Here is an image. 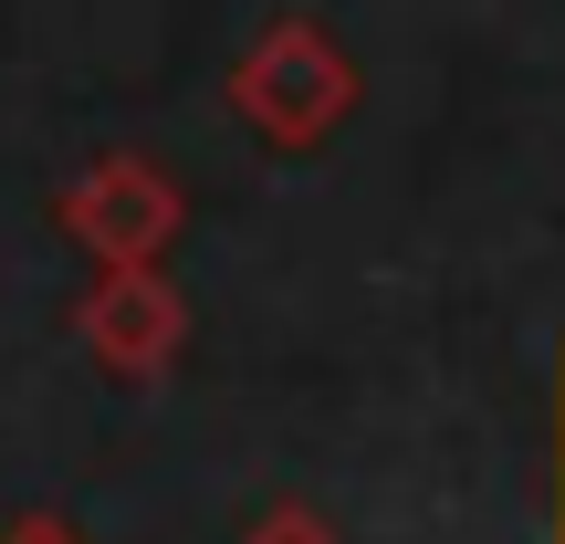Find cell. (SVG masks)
Returning <instances> with one entry per match:
<instances>
[{
  "mask_svg": "<svg viewBox=\"0 0 565 544\" xmlns=\"http://www.w3.org/2000/svg\"><path fill=\"white\" fill-rule=\"evenodd\" d=\"M356 53H345L324 21L282 11L252 32V53L231 63V116L252 126L263 147H282V158H303V147H324L345 116H356Z\"/></svg>",
  "mask_w": 565,
  "mask_h": 544,
  "instance_id": "6da1fadb",
  "label": "cell"
},
{
  "mask_svg": "<svg viewBox=\"0 0 565 544\" xmlns=\"http://www.w3.org/2000/svg\"><path fill=\"white\" fill-rule=\"evenodd\" d=\"M53 221L74 231L95 263H168L189 200H179V179H168L158 158H126V147H116V158H95V168L53 200Z\"/></svg>",
  "mask_w": 565,
  "mask_h": 544,
  "instance_id": "7a4b0ae2",
  "label": "cell"
},
{
  "mask_svg": "<svg viewBox=\"0 0 565 544\" xmlns=\"http://www.w3.org/2000/svg\"><path fill=\"white\" fill-rule=\"evenodd\" d=\"M74 335L105 377H168L189 345V303L158 263H95V282L74 303Z\"/></svg>",
  "mask_w": 565,
  "mask_h": 544,
  "instance_id": "3957f363",
  "label": "cell"
},
{
  "mask_svg": "<svg viewBox=\"0 0 565 544\" xmlns=\"http://www.w3.org/2000/svg\"><path fill=\"white\" fill-rule=\"evenodd\" d=\"M242 544H335V524H324L315 503H263L242 524Z\"/></svg>",
  "mask_w": 565,
  "mask_h": 544,
  "instance_id": "277c9868",
  "label": "cell"
},
{
  "mask_svg": "<svg viewBox=\"0 0 565 544\" xmlns=\"http://www.w3.org/2000/svg\"><path fill=\"white\" fill-rule=\"evenodd\" d=\"M0 544H84V534H74V524H53V513H32V524H11Z\"/></svg>",
  "mask_w": 565,
  "mask_h": 544,
  "instance_id": "5b68a950",
  "label": "cell"
}]
</instances>
